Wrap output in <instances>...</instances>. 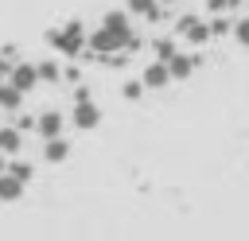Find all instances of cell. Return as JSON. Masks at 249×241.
<instances>
[{"instance_id": "6da1fadb", "label": "cell", "mask_w": 249, "mask_h": 241, "mask_svg": "<svg viewBox=\"0 0 249 241\" xmlns=\"http://www.w3.org/2000/svg\"><path fill=\"white\" fill-rule=\"evenodd\" d=\"M124 43H128V19H124L121 12H109V16H105V23L89 35V47H93V51H101V54L121 51Z\"/></svg>"}, {"instance_id": "7a4b0ae2", "label": "cell", "mask_w": 249, "mask_h": 241, "mask_svg": "<svg viewBox=\"0 0 249 241\" xmlns=\"http://www.w3.org/2000/svg\"><path fill=\"white\" fill-rule=\"evenodd\" d=\"M35 82H39V70H35L31 62H19V66H12V74H8V86H12V89H19V93H27Z\"/></svg>"}, {"instance_id": "3957f363", "label": "cell", "mask_w": 249, "mask_h": 241, "mask_svg": "<svg viewBox=\"0 0 249 241\" xmlns=\"http://www.w3.org/2000/svg\"><path fill=\"white\" fill-rule=\"evenodd\" d=\"M51 43H54L58 51L74 54V51H78V47H82L86 39H82V27H78V23H70V27H62V31H54V35H51Z\"/></svg>"}, {"instance_id": "277c9868", "label": "cell", "mask_w": 249, "mask_h": 241, "mask_svg": "<svg viewBox=\"0 0 249 241\" xmlns=\"http://www.w3.org/2000/svg\"><path fill=\"white\" fill-rule=\"evenodd\" d=\"M97 120H101V113H97V105L89 97L74 105V128H97Z\"/></svg>"}, {"instance_id": "5b68a950", "label": "cell", "mask_w": 249, "mask_h": 241, "mask_svg": "<svg viewBox=\"0 0 249 241\" xmlns=\"http://www.w3.org/2000/svg\"><path fill=\"white\" fill-rule=\"evenodd\" d=\"M23 187H27V183H19L12 171H4V175H0V202H16V198H23Z\"/></svg>"}, {"instance_id": "8992f818", "label": "cell", "mask_w": 249, "mask_h": 241, "mask_svg": "<svg viewBox=\"0 0 249 241\" xmlns=\"http://www.w3.org/2000/svg\"><path fill=\"white\" fill-rule=\"evenodd\" d=\"M35 128H39L47 140H58V136H62V117H58V113H43Z\"/></svg>"}, {"instance_id": "52a82bcc", "label": "cell", "mask_w": 249, "mask_h": 241, "mask_svg": "<svg viewBox=\"0 0 249 241\" xmlns=\"http://www.w3.org/2000/svg\"><path fill=\"white\" fill-rule=\"evenodd\" d=\"M19 144H23V132H19V128H12V124L0 128V152H4V155H16Z\"/></svg>"}, {"instance_id": "ba28073f", "label": "cell", "mask_w": 249, "mask_h": 241, "mask_svg": "<svg viewBox=\"0 0 249 241\" xmlns=\"http://www.w3.org/2000/svg\"><path fill=\"white\" fill-rule=\"evenodd\" d=\"M66 155H70V144H66L62 136H58V140H47V148H43V159H47V163H62Z\"/></svg>"}, {"instance_id": "9c48e42d", "label": "cell", "mask_w": 249, "mask_h": 241, "mask_svg": "<svg viewBox=\"0 0 249 241\" xmlns=\"http://www.w3.org/2000/svg\"><path fill=\"white\" fill-rule=\"evenodd\" d=\"M191 70H195V58H187V54H171L167 58V74L171 78H187Z\"/></svg>"}, {"instance_id": "30bf717a", "label": "cell", "mask_w": 249, "mask_h": 241, "mask_svg": "<svg viewBox=\"0 0 249 241\" xmlns=\"http://www.w3.org/2000/svg\"><path fill=\"white\" fill-rule=\"evenodd\" d=\"M167 82H171L167 62H152V66L144 70V86H167Z\"/></svg>"}, {"instance_id": "8fae6325", "label": "cell", "mask_w": 249, "mask_h": 241, "mask_svg": "<svg viewBox=\"0 0 249 241\" xmlns=\"http://www.w3.org/2000/svg\"><path fill=\"white\" fill-rule=\"evenodd\" d=\"M19 101H23V93L4 82V86H0V105H4V109H19Z\"/></svg>"}, {"instance_id": "7c38bea8", "label": "cell", "mask_w": 249, "mask_h": 241, "mask_svg": "<svg viewBox=\"0 0 249 241\" xmlns=\"http://www.w3.org/2000/svg\"><path fill=\"white\" fill-rule=\"evenodd\" d=\"M128 12H136V16H156V0H128Z\"/></svg>"}, {"instance_id": "4fadbf2b", "label": "cell", "mask_w": 249, "mask_h": 241, "mask_svg": "<svg viewBox=\"0 0 249 241\" xmlns=\"http://www.w3.org/2000/svg\"><path fill=\"white\" fill-rule=\"evenodd\" d=\"M8 171H12V175H16V179H19V183H27V179H31V175H35V167H31V163H12V167H8Z\"/></svg>"}, {"instance_id": "5bb4252c", "label": "cell", "mask_w": 249, "mask_h": 241, "mask_svg": "<svg viewBox=\"0 0 249 241\" xmlns=\"http://www.w3.org/2000/svg\"><path fill=\"white\" fill-rule=\"evenodd\" d=\"M35 70H39V78H47V82H54V78H58V66H54V62H39Z\"/></svg>"}, {"instance_id": "9a60e30c", "label": "cell", "mask_w": 249, "mask_h": 241, "mask_svg": "<svg viewBox=\"0 0 249 241\" xmlns=\"http://www.w3.org/2000/svg\"><path fill=\"white\" fill-rule=\"evenodd\" d=\"M233 35H237V43H241V47H249V19H241V23L233 27Z\"/></svg>"}, {"instance_id": "2e32d148", "label": "cell", "mask_w": 249, "mask_h": 241, "mask_svg": "<svg viewBox=\"0 0 249 241\" xmlns=\"http://www.w3.org/2000/svg\"><path fill=\"white\" fill-rule=\"evenodd\" d=\"M124 97H140V82H128L124 86Z\"/></svg>"}, {"instance_id": "e0dca14e", "label": "cell", "mask_w": 249, "mask_h": 241, "mask_svg": "<svg viewBox=\"0 0 249 241\" xmlns=\"http://www.w3.org/2000/svg\"><path fill=\"white\" fill-rule=\"evenodd\" d=\"M8 74H12V66H8V58H0V86L8 82Z\"/></svg>"}, {"instance_id": "ac0fdd59", "label": "cell", "mask_w": 249, "mask_h": 241, "mask_svg": "<svg viewBox=\"0 0 249 241\" xmlns=\"http://www.w3.org/2000/svg\"><path fill=\"white\" fill-rule=\"evenodd\" d=\"M4 171H8V155L0 152V175H4Z\"/></svg>"}, {"instance_id": "d6986e66", "label": "cell", "mask_w": 249, "mask_h": 241, "mask_svg": "<svg viewBox=\"0 0 249 241\" xmlns=\"http://www.w3.org/2000/svg\"><path fill=\"white\" fill-rule=\"evenodd\" d=\"M163 4H179V0H163Z\"/></svg>"}]
</instances>
